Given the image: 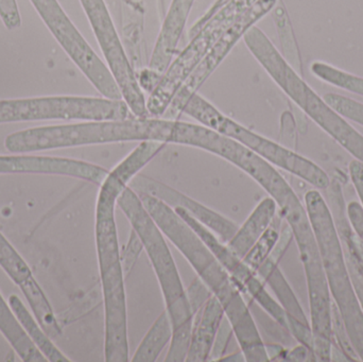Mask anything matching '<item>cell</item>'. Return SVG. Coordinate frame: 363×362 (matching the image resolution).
<instances>
[{"label":"cell","mask_w":363,"mask_h":362,"mask_svg":"<svg viewBox=\"0 0 363 362\" xmlns=\"http://www.w3.org/2000/svg\"><path fill=\"white\" fill-rule=\"evenodd\" d=\"M165 145L155 140L140 142L119 162L100 185L96 203L95 240L104 305V359L130 361L125 274L121 261L116 223L117 200Z\"/></svg>","instance_id":"1"},{"label":"cell","mask_w":363,"mask_h":362,"mask_svg":"<svg viewBox=\"0 0 363 362\" xmlns=\"http://www.w3.org/2000/svg\"><path fill=\"white\" fill-rule=\"evenodd\" d=\"M145 208L177 250L221 303L247 362H267L266 344L236 283L200 236L172 208L152 196L138 193Z\"/></svg>","instance_id":"2"},{"label":"cell","mask_w":363,"mask_h":362,"mask_svg":"<svg viewBox=\"0 0 363 362\" xmlns=\"http://www.w3.org/2000/svg\"><path fill=\"white\" fill-rule=\"evenodd\" d=\"M252 179L277 204L279 215L287 222L298 246L306 276L311 325L317 337L334 341L332 327V298L322 265L321 254L313 225L304 204L272 164L262 161Z\"/></svg>","instance_id":"3"},{"label":"cell","mask_w":363,"mask_h":362,"mask_svg":"<svg viewBox=\"0 0 363 362\" xmlns=\"http://www.w3.org/2000/svg\"><path fill=\"white\" fill-rule=\"evenodd\" d=\"M176 130L177 120L163 117L85 121L15 132L6 136L4 147L11 153H30L144 140H155L168 145L174 144Z\"/></svg>","instance_id":"4"},{"label":"cell","mask_w":363,"mask_h":362,"mask_svg":"<svg viewBox=\"0 0 363 362\" xmlns=\"http://www.w3.org/2000/svg\"><path fill=\"white\" fill-rule=\"evenodd\" d=\"M304 200L319 246L330 298L338 308L354 350L363 361V310L354 290L332 210L317 189L307 191Z\"/></svg>","instance_id":"5"},{"label":"cell","mask_w":363,"mask_h":362,"mask_svg":"<svg viewBox=\"0 0 363 362\" xmlns=\"http://www.w3.org/2000/svg\"><path fill=\"white\" fill-rule=\"evenodd\" d=\"M117 206L123 210L132 230L138 234L150 261L163 295L166 312L172 320V329L192 327L194 312L166 236L145 208L138 193L131 187L128 186L119 196Z\"/></svg>","instance_id":"6"},{"label":"cell","mask_w":363,"mask_h":362,"mask_svg":"<svg viewBox=\"0 0 363 362\" xmlns=\"http://www.w3.org/2000/svg\"><path fill=\"white\" fill-rule=\"evenodd\" d=\"M256 0H217V4L194 23L189 34L191 40L172 59L159 84L147 99L149 117L161 118L169 108L182 85L202 61L211 47L228 28Z\"/></svg>","instance_id":"7"},{"label":"cell","mask_w":363,"mask_h":362,"mask_svg":"<svg viewBox=\"0 0 363 362\" xmlns=\"http://www.w3.org/2000/svg\"><path fill=\"white\" fill-rule=\"evenodd\" d=\"M183 114L199 121L200 125L236 140L273 166L302 179L315 188H330L332 183L330 176L317 164L298 154L291 149L243 127L234 119L220 112L211 102L198 94L186 104Z\"/></svg>","instance_id":"8"},{"label":"cell","mask_w":363,"mask_h":362,"mask_svg":"<svg viewBox=\"0 0 363 362\" xmlns=\"http://www.w3.org/2000/svg\"><path fill=\"white\" fill-rule=\"evenodd\" d=\"M36 12L61 45L68 57L78 66L87 80L104 97L123 99L121 89L108 66L98 57L57 0H30Z\"/></svg>","instance_id":"9"},{"label":"cell","mask_w":363,"mask_h":362,"mask_svg":"<svg viewBox=\"0 0 363 362\" xmlns=\"http://www.w3.org/2000/svg\"><path fill=\"white\" fill-rule=\"evenodd\" d=\"M80 2L104 53L106 66L121 89L123 99L134 116L138 118H148L145 93L138 84L136 72L128 59L106 1L80 0Z\"/></svg>","instance_id":"10"},{"label":"cell","mask_w":363,"mask_h":362,"mask_svg":"<svg viewBox=\"0 0 363 362\" xmlns=\"http://www.w3.org/2000/svg\"><path fill=\"white\" fill-rule=\"evenodd\" d=\"M279 2V0H256L228 28L182 85L169 108L164 114L163 118L179 120L186 104L198 94L201 86L219 67L220 64L228 57L235 45L243 38V35L262 17L274 10Z\"/></svg>","instance_id":"11"},{"label":"cell","mask_w":363,"mask_h":362,"mask_svg":"<svg viewBox=\"0 0 363 362\" xmlns=\"http://www.w3.org/2000/svg\"><path fill=\"white\" fill-rule=\"evenodd\" d=\"M174 210L211 249V252L216 255L228 274L232 276L233 281L236 283L241 293L251 295L252 299L256 303L259 304L260 307L281 329L287 331V314L281 307V304L277 300L273 299L272 295L267 290L266 284L258 276V274L240 256L233 252L225 242H221L211 230L207 229L202 223L190 216L186 210H182L180 208H174Z\"/></svg>","instance_id":"12"},{"label":"cell","mask_w":363,"mask_h":362,"mask_svg":"<svg viewBox=\"0 0 363 362\" xmlns=\"http://www.w3.org/2000/svg\"><path fill=\"white\" fill-rule=\"evenodd\" d=\"M87 104L79 96L0 100V125L40 120H82Z\"/></svg>","instance_id":"13"},{"label":"cell","mask_w":363,"mask_h":362,"mask_svg":"<svg viewBox=\"0 0 363 362\" xmlns=\"http://www.w3.org/2000/svg\"><path fill=\"white\" fill-rule=\"evenodd\" d=\"M129 186L138 193H145V195L157 198L172 208H180L186 210L190 216L194 217L199 222L211 230L221 242L225 244L238 229V223L230 220L228 217L219 214L216 210L207 208L204 204L188 197L185 193L150 176L138 174V176H134Z\"/></svg>","instance_id":"14"},{"label":"cell","mask_w":363,"mask_h":362,"mask_svg":"<svg viewBox=\"0 0 363 362\" xmlns=\"http://www.w3.org/2000/svg\"><path fill=\"white\" fill-rule=\"evenodd\" d=\"M0 267L19 287L33 312L38 324L50 337H59L62 332L53 314L52 307L44 291L36 282L31 269L14 247L0 232Z\"/></svg>","instance_id":"15"},{"label":"cell","mask_w":363,"mask_h":362,"mask_svg":"<svg viewBox=\"0 0 363 362\" xmlns=\"http://www.w3.org/2000/svg\"><path fill=\"white\" fill-rule=\"evenodd\" d=\"M16 174L70 176L100 186L108 170L89 162L66 157L0 155V174Z\"/></svg>","instance_id":"16"},{"label":"cell","mask_w":363,"mask_h":362,"mask_svg":"<svg viewBox=\"0 0 363 362\" xmlns=\"http://www.w3.org/2000/svg\"><path fill=\"white\" fill-rule=\"evenodd\" d=\"M194 1L172 0L170 2L148 64L153 72L163 76L172 63Z\"/></svg>","instance_id":"17"},{"label":"cell","mask_w":363,"mask_h":362,"mask_svg":"<svg viewBox=\"0 0 363 362\" xmlns=\"http://www.w3.org/2000/svg\"><path fill=\"white\" fill-rule=\"evenodd\" d=\"M224 318L225 312L221 303L215 295H211L194 314L191 339L186 361H209L216 336Z\"/></svg>","instance_id":"18"},{"label":"cell","mask_w":363,"mask_h":362,"mask_svg":"<svg viewBox=\"0 0 363 362\" xmlns=\"http://www.w3.org/2000/svg\"><path fill=\"white\" fill-rule=\"evenodd\" d=\"M277 213L279 208L272 198L262 199L252 210L245 222L239 225L233 237L226 242L228 248L243 259L260 236L270 227Z\"/></svg>","instance_id":"19"},{"label":"cell","mask_w":363,"mask_h":362,"mask_svg":"<svg viewBox=\"0 0 363 362\" xmlns=\"http://www.w3.org/2000/svg\"><path fill=\"white\" fill-rule=\"evenodd\" d=\"M0 333L18 355L19 358L25 362L48 361L43 353L36 348L21 323L13 314L10 305L0 293Z\"/></svg>","instance_id":"20"},{"label":"cell","mask_w":363,"mask_h":362,"mask_svg":"<svg viewBox=\"0 0 363 362\" xmlns=\"http://www.w3.org/2000/svg\"><path fill=\"white\" fill-rule=\"evenodd\" d=\"M256 273L264 281V284L268 285L272 289L275 297H277V301L281 304L286 314L294 317L302 322L311 324L302 306L298 303V300L296 299L294 290L288 284L284 274L281 273L277 261L269 256L264 263L258 268Z\"/></svg>","instance_id":"21"},{"label":"cell","mask_w":363,"mask_h":362,"mask_svg":"<svg viewBox=\"0 0 363 362\" xmlns=\"http://www.w3.org/2000/svg\"><path fill=\"white\" fill-rule=\"evenodd\" d=\"M9 305L12 310L13 314L16 317L18 322L21 323L23 329H25L30 339L35 344L36 348L43 353L47 361L51 362H69L68 359L57 346L51 341L45 331H42L38 323L34 320L29 310L23 305L21 300L16 295H10L9 298Z\"/></svg>","instance_id":"22"},{"label":"cell","mask_w":363,"mask_h":362,"mask_svg":"<svg viewBox=\"0 0 363 362\" xmlns=\"http://www.w3.org/2000/svg\"><path fill=\"white\" fill-rule=\"evenodd\" d=\"M172 323L166 310L153 322L132 356V362H155L172 337Z\"/></svg>","instance_id":"23"},{"label":"cell","mask_w":363,"mask_h":362,"mask_svg":"<svg viewBox=\"0 0 363 362\" xmlns=\"http://www.w3.org/2000/svg\"><path fill=\"white\" fill-rule=\"evenodd\" d=\"M333 203L335 206V212L333 213L335 222L341 242L345 248L353 251L354 254L359 259L363 266V240L356 234L347 219V204L345 203L340 186L333 187Z\"/></svg>","instance_id":"24"},{"label":"cell","mask_w":363,"mask_h":362,"mask_svg":"<svg viewBox=\"0 0 363 362\" xmlns=\"http://www.w3.org/2000/svg\"><path fill=\"white\" fill-rule=\"evenodd\" d=\"M281 220L283 218L279 213H277V217L271 223L270 227L260 236L259 239L254 244L249 252L243 257V261L254 271H257L258 268L264 263V261L270 256L271 253L274 250L275 246L281 237Z\"/></svg>","instance_id":"25"},{"label":"cell","mask_w":363,"mask_h":362,"mask_svg":"<svg viewBox=\"0 0 363 362\" xmlns=\"http://www.w3.org/2000/svg\"><path fill=\"white\" fill-rule=\"evenodd\" d=\"M311 72L324 82L340 87L351 93L363 96V78L354 76L349 72L338 69L330 64L323 62H315L311 64Z\"/></svg>","instance_id":"26"},{"label":"cell","mask_w":363,"mask_h":362,"mask_svg":"<svg viewBox=\"0 0 363 362\" xmlns=\"http://www.w3.org/2000/svg\"><path fill=\"white\" fill-rule=\"evenodd\" d=\"M324 101L345 119L354 121L363 127V104L338 94H326Z\"/></svg>","instance_id":"27"},{"label":"cell","mask_w":363,"mask_h":362,"mask_svg":"<svg viewBox=\"0 0 363 362\" xmlns=\"http://www.w3.org/2000/svg\"><path fill=\"white\" fill-rule=\"evenodd\" d=\"M274 17L277 21V28H279V34H281V43L285 47L286 52L289 53V60L294 62V68H300L301 61L298 57V48H296V42H294V34H292L291 28H290L289 21H288L287 14L281 6H275Z\"/></svg>","instance_id":"28"},{"label":"cell","mask_w":363,"mask_h":362,"mask_svg":"<svg viewBox=\"0 0 363 362\" xmlns=\"http://www.w3.org/2000/svg\"><path fill=\"white\" fill-rule=\"evenodd\" d=\"M332 327L335 344L345 353V356L349 358L350 361H359V357H358L357 353L355 352L353 346H352L345 323H343L338 308H337L334 302H332Z\"/></svg>","instance_id":"29"},{"label":"cell","mask_w":363,"mask_h":362,"mask_svg":"<svg viewBox=\"0 0 363 362\" xmlns=\"http://www.w3.org/2000/svg\"><path fill=\"white\" fill-rule=\"evenodd\" d=\"M143 251H144V248H143L142 242H140L138 234L132 230L128 244H125V249L121 251V261H123L125 278L131 273L132 269L138 263L140 253Z\"/></svg>","instance_id":"30"},{"label":"cell","mask_w":363,"mask_h":362,"mask_svg":"<svg viewBox=\"0 0 363 362\" xmlns=\"http://www.w3.org/2000/svg\"><path fill=\"white\" fill-rule=\"evenodd\" d=\"M345 248V257H347V268H349L350 276L353 283L354 290L357 295L358 301L363 310V266L357 259L353 251Z\"/></svg>","instance_id":"31"},{"label":"cell","mask_w":363,"mask_h":362,"mask_svg":"<svg viewBox=\"0 0 363 362\" xmlns=\"http://www.w3.org/2000/svg\"><path fill=\"white\" fill-rule=\"evenodd\" d=\"M233 335H234V331H233L232 325L225 317L220 325L217 336H216L215 344H213L209 361H218L224 356V352H225Z\"/></svg>","instance_id":"32"},{"label":"cell","mask_w":363,"mask_h":362,"mask_svg":"<svg viewBox=\"0 0 363 362\" xmlns=\"http://www.w3.org/2000/svg\"><path fill=\"white\" fill-rule=\"evenodd\" d=\"M186 295H187L188 301H189L190 307H191L194 316V314H196V312L206 303L207 300L213 295V293L209 291L206 285L198 278L186 289Z\"/></svg>","instance_id":"33"},{"label":"cell","mask_w":363,"mask_h":362,"mask_svg":"<svg viewBox=\"0 0 363 362\" xmlns=\"http://www.w3.org/2000/svg\"><path fill=\"white\" fill-rule=\"evenodd\" d=\"M0 18L8 30L21 27V18L16 0H0Z\"/></svg>","instance_id":"34"},{"label":"cell","mask_w":363,"mask_h":362,"mask_svg":"<svg viewBox=\"0 0 363 362\" xmlns=\"http://www.w3.org/2000/svg\"><path fill=\"white\" fill-rule=\"evenodd\" d=\"M347 215L354 231L363 240V210L359 202H350L347 205Z\"/></svg>","instance_id":"35"},{"label":"cell","mask_w":363,"mask_h":362,"mask_svg":"<svg viewBox=\"0 0 363 362\" xmlns=\"http://www.w3.org/2000/svg\"><path fill=\"white\" fill-rule=\"evenodd\" d=\"M136 78H138V84H140L143 91H144V93L151 94L153 89L157 87V85L159 84L162 76L157 74V72H153L150 68L147 67L140 70V72L136 74Z\"/></svg>","instance_id":"36"},{"label":"cell","mask_w":363,"mask_h":362,"mask_svg":"<svg viewBox=\"0 0 363 362\" xmlns=\"http://www.w3.org/2000/svg\"><path fill=\"white\" fill-rule=\"evenodd\" d=\"M350 178L354 188L359 198V203L363 210V164L357 159H353L349 166Z\"/></svg>","instance_id":"37"},{"label":"cell","mask_w":363,"mask_h":362,"mask_svg":"<svg viewBox=\"0 0 363 362\" xmlns=\"http://www.w3.org/2000/svg\"><path fill=\"white\" fill-rule=\"evenodd\" d=\"M281 359L285 361H315L311 351L302 344L291 351H285Z\"/></svg>","instance_id":"38"},{"label":"cell","mask_w":363,"mask_h":362,"mask_svg":"<svg viewBox=\"0 0 363 362\" xmlns=\"http://www.w3.org/2000/svg\"><path fill=\"white\" fill-rule=\"evenodd\" d=\"M347 152L350 154L353 155L355 157V159L357 161L362 162L363 164V135L362 134H359V135L356 136L354 138L353 142L350 145L349 148H347Z\"/></svg>","instance_id":"39"},{"label":"cell","mask_w":363,"mask_h":362,"mask_svg":"<svg viewBox=\"0 0 363 362\" xmlns=\"http://www.w3.org/2000/svg\"><path fill=\"white\" fill-rule=\"evenodd\" d=\"M218 361H245V357L242 351L240 350L235 354L230 355V356L221 357Z\"/></svg>","instance_id":"40"}]
</instances>
